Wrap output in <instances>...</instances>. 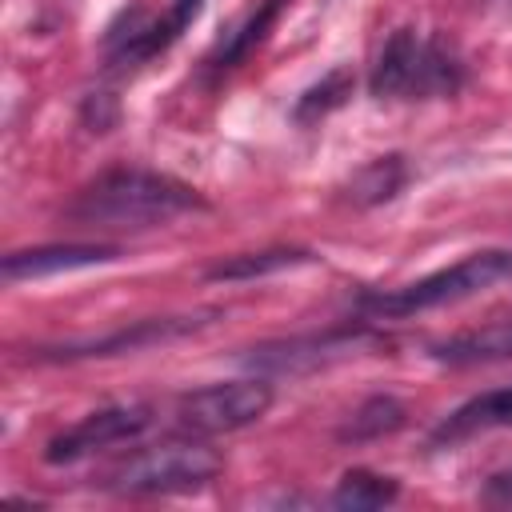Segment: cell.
Wrapping results in <instances>:
<instances>
[{"mask_svg": "<svg viewBox=\"0 0 512 512\" xmlns=\"http://www.w3.org/2000/svg\"><path fill=\"white\" fill-rule=\"evenodd\" d=\"M408 420V408L396 396H368L344 424H340V440L344 444H368V440H384L392 432H400Z\"/></svg>", "mask_w": 512, "mask_h": 512, "instance_id": "5bb4252c", "label": "cell"}, {"mask_svg": "<svg viewBox=\"0 0 512 512\" xmlns=\"http://www.w3.org/2000/svg\"><path fill=\"white\" fill-rule=\"evenodd\" d=\"M400 496V484L392 476L368 472V468H348L332 492V504L344 512H368V508H384Z\"/></svg>", "mask_w": 512, "mask_h": 512, "instance_id": "2e32d148", "label": "cell"}, {"mask_svg": "<svg viewBox=\"0 0 512 512\" xmlns=\"http://www.w3.org/2000/svg\"><path fill=\"white\" fill-rule=\"evenodd\" d=\"M220 468L224 460L216 448L204 444V436H184L128 452L108 468L100 484L116 496H180L208 488L220 476Z\"/></svg>", "mask_w": 512, "mask_h": 512, "instance_id": "7a4b0ae2", "label": "cell"}, {"mask_svg": "<svg viewBox=\"0 0 512 512\" xmlns=\"http://www.w3.org/2000/svg\"><path fill=\"white\" fill-rule=\"evenodd\" d=\"M220 312H192V316H152V320H136L128 328H116L108 336H88V340H68V344H52V348H36V360H88V356H116V352H140L148 344H164V340H180L188 332H200L204 324H212Z\"/></svg>", "mask_w": 512, "mask_h": 512, "instance_id": "52a82bcc", "label": "cell"}, {"mask_svg": "<svg viewBox=\"0 0 512 512\" xmlns=\"http://www.w3.org/2000/svg\"><path fill=\"white\" fill-rule=\"evenodd\" d=\"M152 424V408L148 404H112V408H96L84 420H76L72 428H64L60 436L48 440L44 460L48 464H76L92 452L116 448L136 440L144 428Z\"/></svg>", "mask_w": 512, "mask_h": 512, "instance_id": "8992f818", "label": "cell"}, {"mask_svg": "<svg viewBox=\"0 0 512 512\" xmlns=\"http://www.w3.org/2000/svg\"><path fill=\"white\" fill-rule=\"evenodd\" d=\"M428 356L440 364H496L512 360V320H492L480 328L452 332L428 344Z\"/></svg>", "mask_w": 512, "mask_h": 512, "instance_id": "8fae6325", "label": "cell"}, {"mask_svg": "<svg viewBox=\"0 0 512 512\" xmlns=\"http://www.w3.org/2000/svg\"><path fill=\"white\" fill-rule=\"evenodd\" d=\"M368 344H376L372 332L344 328V332H324V336H292L280 344H260V348H252L248 360H252V368H264V372H312L320 364L356 356Z\"/></svg>", "mask_w": 512, "mask_h": 512, "instance_id": "ba28073f", "label": "cell"}, {"mask_svg": "<svg viewBox=\"0 0 512 512\" xmlns=\"http://www.w3.org/2000/svg\"><path fill=\"white\" fill-rule=\"evenodd\" d=\"M200 4H204V0H172V8H168L160 20H144V16H140L136 24H128V32H112V36H108L112 56L136 64V60H148V56L164 52V48L196 20Z\"/></svg>", "mask_w": 512, "mask_h": 512, "instance_id": "30bf717a", "label": "cell"}, {"mask_svg": "<svg viewBox=\"0 0 512 512\" xmlns=\"http://www.w3.org/2000/svg\"><path fill=\"white\" fill-rule=\"evenodd\" d=\"M116 256H120L116 244H40V248L8 252L0 272H4L8 284H16V280H36V276H56V272H76V268L108 264Z\"/></svg>", "mask_w": 512, "mask_h": 512, "instance_id": "9c48e42d", "label": "cell"}, {"mask_svg": "<svg viewBox=\"0 0 512 512\" xmlns=\"http://www.w3.org/2000/svg\"><path fill=\"white\" fill-rule=\"evenodd\" d=\"M272 408V388L256 376L192 388L176 400V428L188 436H224L256 424Z\"/></svg>", "mask_w": 512, "mask_h": 512, "instance_id": "5b68a950", "label": "cell"}, {"mask_svg": "<svg viewBox=\"0 0 512 512\" xmlns=\"http://www.w3.org/2000/svg\"><path fill=\"white\" fill-rule=\"evenodd\" d=\"M480 496H484L488 504H496V508H512V464L500 468V472H492V476L484 480Z\"/></svg>", "mask_w": 512, "mask_h": 512, "instance_id": "d6986e66", "label": "cell"}, {"mask_svg": "<svg viewBox=\"0 0 512 512\" xmlns=\"http://www.w3.org/2000/svg\"><path fill=\"white\" fill-rule=\"evenodd\" d=\"M312 252L304 248H264V252H240V256H228L220 264L208 268V280H256V276H268V272H280V268H296V264H308Z\"/></svg>", "mask_w": 512, "mask_h": 512, "instance_id": "e0dca14e", "label": "cell"}, {"mask_svg": "<svg viewBox=\"0 0 512 512\" xmlns=\"http://www.w3.org/2000/svg\"><path fill=\"white\" fill-rule=\"evenodd\" d=\"M280 4L284 0H260L256 4V12L240 24V28H232L220 44H216V52L208 56V64H212V72H228V68H236V64H244V56L268 36V28L276 24V16H280Z\"/></svg>", "mask_w": 512, "mask_h": 512, "instance_id": "9a60e30c", "label": "cell"}, {"mask_svg": "<svg viewBox=\"0 0 512 512\" xmlns=\"http://www.w3.org/2000/svg\"><path fill=\"white\" fill-rule=\"evenodd\" d=\"M404 180H408L404 156H376V160H368L364 168L352 172V180L344 184V196L360 208H372V204L392 200L404 188Z\"/></svg>", "mask_w": 512, "mask_h": 512, "instance_id": "4fadbf2b", "label": "cell"}, {"mask_svg": "<svg viewBox=\"0 0 512 512\" xmlns=\"http://www.w3.org/2000/svg\"><path fill=\"white\" fill-rule=\"evenodd\" d=\"M184 212H204L200 192L152 168H108L68 208L72 220L96 228H156Z\"/></svg>", "mask_w": 512, "mask_h": 512, "instance_id": "6da1fadb", "label": "cell"}, {"mask_svg": "<svg viewBox=\"0 0 512 512\" xmlns=\"http://www.w3.org/2000/svg\"><path fill=\"white\" fill-rule=\"evenodd\" d=\"M500 280H512V252L508 248H484V252H472V256L416 280V284H404L392 292H372V296H364V308L372 316H412V312L468 300V296H476Z\"/></svg>", "mask_w": 512, "mask_h": 512, "instance_id": "277c9868", "label": "cell"}, {"mask_svg": "<svg viewBox=\"0 0 512 512\" xmlns=\"http://www.w3.org/2000/svg\"><path fill=\"white\" fill-rule=\"evenodd\" d=\"M464 80V64L440 36H420L416 28H396L368 76L376 100H424L452 96Z\"/></svg>", "mask_w": 512, "mask_h": 512, "instance_id": "3957f363", "label": "cell"}, {"mask_svg": "<svg viewBox=\"0 0 512 512\" xmlns=\"http://www.w3.org/2000/svg\"><path fill=\"white\" fill-rule=\"evenodd\" d=\"M352 96V72L348 68H336V72H328L320 84H312L300 100H296V120L300 124H316V120H324L328 112H336L344 100Z\"/></svg>", "mask_w": 512, "mask_h": 512, "instance_id": "ac0fdd59", "label": "cell"}, {"mask_svg": "<svg viewBox=\"0 0 512 512\" xmlns=\"http://www.w3.org/2000/svg\"><path fill=\"white\" fill-rule=\"evenodd\" d=\"M488 428H512V384L508 388H492V392H480L472 396L468 404H460L448 420H440L436 436L432 440H464V436H476V432H488Z\"/></svg>", "mask_w": 512, "mask_h": 512, "instance_id": "7c38bea8", "label": "cell"}]
</instances>
